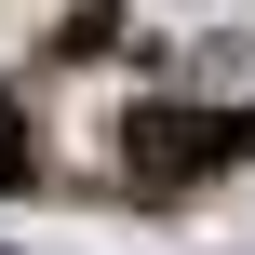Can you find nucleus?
Returning <instances> with one entry per match:
<instances>
[{
    "mask_svg": "<svg viewBox=\"0 0 255 255\" xmlns=\"http://www.w3.org/2000/svg\"><path fill=\"white\" fill-rule=\"evenodd\" d=\"M13 188H40V148H27V121L0 108V202H13Z\"/></svg>",
    "mask_w": 255,
    "mask_h": 255,
    "instance_id": "3",
    "label": "nucleus"
},
{
    "mask_svg": "<svg viewBox=\"0 0 255 255\" xmlns=\"http://www.w3.org/2000/svg\"><path fill=\"white\" fill-rule=\"evenodd\" d=\"M108 40H121V13H108V0H81V13L54 27V54H108Z\"/></svg>",
    "mask_w": 255,
    "mask_h": 255,
    "instance_id": "2",
    "label": "nucleus"
},
{
    "mask_svg": "<svg viewBox=\"0 0 255 255\" xmlns=\"http://www.w3.org/2000/svg\"><path fill=\"white\" fill-rule=\"evenodd\" d=\"M242 161H255L242 108H175V94H148V108L121 121V175H134L148 202H175V188H202V175H242Z\"/></svg>",
    "mask_w": 255,
    "mask_h": 255,
    "instance_id": "1",
    "label": "nucleus"
}]
</instances>
